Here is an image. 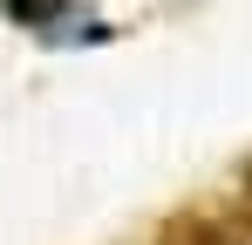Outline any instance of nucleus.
Instances as JSON below:
<instances>
[{"instance_id": "f03ea898", "label": "nucleus", "mask_w": 252, "mask_h": 245, "mask_svg": "<svg viewBox=\"0 0 252 245\" xmlns=\"http://www.w3.org/2000/svg\"><path fill=\"white\" fill-rule=\"evenodd\" d=\"M75 0H7V21H21V28H41V34H55V21L68 14Z\"/></svg>"}, {"instance_id": "7ed1b4c3", "label": "nucleus", "mask_w": 252, "mask_h": 245, "mask_svg": "<svg viewBox=\"0 0 252 245\" xmlns=\"http://www.w3.org/2000/svg\"><path fill=\"white\" fill-rule=\"evenodd\" d=\"M246 225H252V170H246Z\"/></svg>"}, {"instance_id": "f257e3e1", "label": "nucleus", "mask_w": 252, "mask_h": 245, "mask_svg": "<svg viewBox=\"0 0 252 245\" xmlns=\"http://www.w3.org/2000/svg\"><path fill=\"white\" fill-rule=\"evenodd\" d=\"M157 245H225V232L211 225L205 211H170L157 225Z\"/></svg>"}]
</instances>
